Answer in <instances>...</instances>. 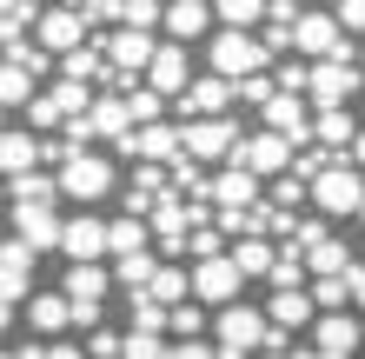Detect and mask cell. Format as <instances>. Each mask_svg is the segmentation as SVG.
Instances as JSON below:
<instances>
[{"label":"cell","mask_w":365,"mask_h":359,"mask_svg":"<svg viewBox=\"0 0 365 359\" xmlns=\"http://www.w3.org/2000/svg\"><path fill=\"white\" fill-rule=\"evenodd\" d=\"M126 253H153V226L133 213H106V260H126Z\"/></svg>","instance_id":"ba28073f"},{"label":"cell","mask_w":365,"mask_h":359,"mask_svg":"<svg viewBox=\"0 0 365 359\" xmlns=\"http://www.w3.org/2000/svg\"><path fill=\"white\" fill-rule=\"evenodd\" d=\"M53 180H60V206H93V213H106L126 193V160L106 153V146H80V153H67L53 166Z\"/></svg>","instance_id":"6da1fadb"},{"label":"cell","mask_w":365,"mask_h":359,"mask_svg":"<svg viewBox=\"0 0 365 359\" xmlns=\"http://www.w3.org/2000/svg\"><path fill=\"white\" fill-rule=\"evenodd\" d=\"M106 260V213L93 206H67V233H60V266Z\"/></svg>","instance_id":"5b68a950"},{"label":"cell","mask_w":365,"mask_h":359,"mask_svg":"<svg viewBox=\"0 0 365 359\" xmlns=\"http://www.w3.org/2000/svg\"><path fill=\"white\" fill-rule=\"evenodd\" d=\"M272 340V320L259 300H240V306H220L212 313V346H220V359H259Z\"/></svg>","instance_id":"7a4b0ae2"},{"label":"cell","mask_w":365,"mask_h":359,"mask_svg":"<svg viewBox=\"0 0 365 359\" xmlns=\"http://www.w3.org/2000/svg\"><path fill=\"white\" fill-rule=\"evenodd\" d=\"M53 7H87V0H53Z\"/></svg>","instance_id":"30bf717a"},{"label":"cell","mask_w":365,"mask_h":359,"mask_svg":"<svg viewBox=\"0 0 365 359\" xmlns=\"http://www.w3.org/2000/svg\"><path fill=\"white\" fill-rule=\"evenodd\" d=\"M186 273H192V306H206V313L246 300V273L232 266V253H220V260H200V266H186Z\"/></svg>","instance_id":"277c9868"},{"label":"cell","mask_w":365,"mask_h":359,"mask_svg":"<svg viewBox=\"0 0 365 359\" xmlns=\"http://www.w3.org/2000/svg\"><path fill=\"white\" fill-rule=\"evenodd\" d=\"M212 14H220V27H232V34H259L272 0H212Z\"/></svg>","instance_id":"9c48e42d"},{"label":"cell","mask_w":365,"mask_h":359,"mask_svg":"<svg viewBox=\"0 0 365 359\" xmlns=\"http://www.w3.org/2000/svg\"><path fill=\"white\" fill-rule=\"evenodd\" d=\"M27 40H40L53 60H67V54H80V47L93 40V27H87V14H80V7H47V14H40V27H34Z\"/></svg>","instance_id":"8992f818"},{"label":"cell","mask_w":365,"mask_h":359,"mask_svg":"<svg viewBox=\"0 0 365 359\" xmlns=\"http://www.w3.org/2000/svg\"><path fill=\"white\" fill-rule=\"evenodd\" d=\"M140 87H153L166 107L192 87V47H180V40H160V54H153V67H146V80Z\"/></svg>","instance_id":"52a82bcc"},{"label":"cell","mask_w":365,"mask_h":359,"mask_svg":"<svg viewBox=\"0 0 365 359\" xmlns=\"http://www.w3.org/2000/svg\"><path fill=\"white\" fill-rule=\"evenodd\" d=\"M20 313H27V340H73V300L60 286H40ZM7 340H20V320H7Z\"/></svg>","instance_id":"3957f363"}]
</instances>
